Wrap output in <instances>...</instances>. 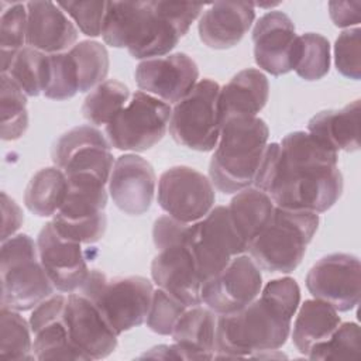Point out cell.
I'll list each match as a JSON object with an SVG mask.
<instances>
[{
    "label": "cell",
    "instance_id": "obj_40",
    "mask_svg": "<svg viewBox=\"0 0 361 361\" xmlns=\"http://www.w3.org/2000/svg\"><path fill=\"white\" fill-rule=\"evenodd\" d=\"M186 309V305L171 296L164 289L158 288L152 293L151 306L145 320L147 326L157 334L169 336Z\"/></svg>",
    "mask_w": 361,
    "mask_h": 361
},
{
    "label": "cell",
    "instance_id": "obj_4",
    "mask_svg": "<svg viewBox=\"0 0 361 361\" xmlns=\"http://www.w3.org/2000/svg\"><path fill=\"white\" fill-rule=\"evenodd\" d=\"M268 137V126L257 116L226 118L209 165L212 185L230 195L254 183Z\"/></svg>",
    "mask_w": 361,
    "mask_h": 361
},
{
    "label": "cell",
    "instance_id": "obj_45",
    "mask_svg": "<svg viewBox=\"0 0 361 361\" xmlns=\"http://www.w3.org/2000/svg\"><path fill=\"white\" fill-rule=\"evenodd\" d=\"M1 210H3V233L1 243L13 237V234L20 228L24 217L21 209L17 203L10 199L4 192L1 193Z\"/></svg>",
    "mask_w": 361,
    "mask_h": 361
},
{
    "label": "cell",
    "instance_id": "obj_1",
    "mask_svg": "<svg viewBox=\"0 0 361 361\" xmlns=\"http://www.w3.org/2000/svg\"><path fill=\"white\" fill-rule=\"evenodd\" d=\"M337 159L336 151L309 133L293 131L265 147L254 185L276 207L319 214L341 196L343 175Z\"/></svg>",
    "mask_w": 361,
    "mask_h": 361
},
{
    "label": "cell",
    "instance_id": "obj_17",
    "mask_svg": "<svg viewBox=\"0 0 361 361\" xmlns=\"http://www.w3.org/2000/svg\"><path fill=\"white\" fill-rule=\"evenodd\" d=\"M63 322L71 344L87 360L109 357L117 347V334L96 305L79 292L69 293Z\"/></svg>",
    "mask_w": 361,
    "mask_h": 361
},
{
    "label": "cell",
    "instance_id": "obj_2",
    "mask_svg": "<svg viewBox=\"0 0 361 361\" xmlns=\"http://www.w3.org/2000/svg\"><path fill=\"white\" fill-rule=\"evenodd\" d=\"M202 10L203 4L180 1H107L102 37L135 59L165 56Z\"/></svg>",
    "mask_w": 361,
    "mask_h": 361
},
{
    "label": "cell",
    "instance_id": "obj_20",
    "mask_svg": "<svg viewBox=\"0 0 361 361\" xmlns=\"http://www.w3.org/2000/svg\"><path fill=\"white\" fill-rule=\"evenodd\" d=\"M296 38L295 25L288 14L278 10L264 14L252 30L255 63L274 76L290 72Z\"/></svg>",
    "mask_w": 361,
    "mask_h": 361
},
{
    "label": "cell",
    "instance_id": "obj_38",
    "mask_svg": "<svg viewBox=\"0 0 361 361\" xmlns=\"http://www.w3.org/2000/svg\"><path fill=\"white\" fill-rule=\"evenodd\" d=\"M79 92V78L69 51L48 55V76L44 96L52 100H66Z\"/></svg>",
    "mask_w": 361,
    "mask_h": 361
},
{
    "label": "cell",
    "instance_id": "obj_28",
    "mask_svg": "<svg viewBox=\"0 0 361 361\" xmlns=\"http://www.w3.org/2000/svg\"><path fill=\"white\" fill-rule=\"evenodd\" d=\"M227 209L238 234L248 244L268 224L275 204L265 192L248 186L235 193Z\"/></svg>",
    "mask_w": 361,
    "mask_h": 361
},
{
    "label": "cell",
    "instance_id": "obj_44",
    "mask_svg": "<svg viewBox=\"0 0 361 361\" xmlns=\"http://www.w3.org/2000/svg\"><path fill=\"white\" fill-rule=\"evenodd\" d=\"M330 18L336 27L350 28L358 25L361 21V3L360 1H330Z\"/></svg>",
    "mask_w": 361,
    "mask_h": 361
},
{
    "label": "cell",
    "instance_id": "obj_34",
    "mask_svg": "<svg viewBox=\"0 0 361 361\" xmlns=\"http://www.w3.org/2000/svg\"><path fill=\"white\" fill-rule=\"evenodd\" d=\"M27 96L44 93L48 76V55L24 47L13 59L6 72Z\"/></svg>",
    "mask_w": 361,
    "mask_h": 361
},
{
    "label": "cell",
    "instance_id": "obj_3",
    "mask_svg": "<svg viewBox=\"0 0 361 361\" xmlns=\"http://www.w3.org/2000/svg\"><path fill=\"white\" fill-rule=\"evenodd\" d=\"M259 293L243 309L217 314L214 358L259 357L286 343L295 312Z\"/></svg>",
    "mask_w": 361,
    "mask_h": 361
},
{
    "label": "cell",
    "instance_id": "obj_21",
    "mask_svg": "<svg viewBox=\"0 0 361 361\" xmlns=\"http://www.w3.org/2000/svg\"><path fill=\"white\" fill-rule=\"evenodd\" d=\"M151 276L158 288L186 305H202V279L188 245H173L154 257Z\"/></svg>",
    "mask_w": 361,
    "mask_h": 361
},
{
    "label": "cell",
    "instance_id": "obj_35",
    "mask_svg": "<svg viewBox=\"0 0 361 361\" xmlns=\"http://www.w3.org/2000/svg\"><path fill=\"white\" fill-rule=\"evenodd\" d=\"M1 138L18 140L28 128L27 94L7 75L1 73Z\"/></svg>",
    "mask_w": 361,
    "mask_h": 361
},
{
    "label": "cell",
    "instance_id": "obj_5",
    "mask_svg": "<svg viewBox=\"0 0 361 361\" xmlns=\"http://www.w3.org/2000/svg\"><path fill=\"white\" fill-rule=\"evenodd\" d=\"M317 227V213L275 206L271 220L247 244L245 251L261 269L289 274L302 262Z\"/></svg>",
    "mask_w": 361,
    "mask_h": 361
},
{
    "label": "cell",
    "instance_id": "obj_32",
    "mask_svg": "<svg viewBox=\"0 0 361 361\" xmlns=\"http://www.w3.org/2000/svg\"><path fill=\"white\" fill-rule=\"evenodd\" d=\"M69 54L72 55L76 65L79 92L85 93L93 90L96 86L106 80L110 59L104 45L97 41L85 39L75 44L69 49Z\"/></svg>",
    "mask_w": 361,
    "mask_h": 361
},
{
    "label": "cell",
    "instance_id": "obj_43",
    "mask_svg": "<svg viewBox=\"0 0 361 361\" xmlns=\"http://www.w3.org/2000/svg\"><path fill=\"white\" fill-rule=\"evenodd\" d=\"M190 224L182 223L171 216H161L155 220L152 228V240L158 250L173 245H188V234Z\"/></svg>",
    "mask_w": 361,
    "mask_h": 361
},
{
    "label": "cell",
    "instance_id": "obj_14",
    "mask_svg": "<svg viewBox=\"0 0 361 361\" xmlns=\"http://www.w3.org/2000/svg\"><path fill=\"white\" fill-rule=\"evenodd\" d=\"M361 267L358 257L333 252L320 258L306 275V288L313 298L348 312L360 303Z\"/></svg>",
    "mask_w": 361,
    "mask_h": 361
},
{
    "label": "cell",
    "instance_id": "obj_26",
    "mask_svg": "<svg viewBox=\"0 0 361 361\" xmlns=\"http://www.w3.org/2000/svg\"><path fill=\"white\" fill-rule=\"evenodd\" d=\"M217 314L207 306L188 307L176 322L171 336L183 360H210L214 357Z\"/></svg>",
    "mask_w": 361,
    "mask_h": 361
},
{
    "label": "cell",
    "instance_id": "obj_42",
    "mask_svg": "<svg viewBox=\"0 0 361 361\" xmlns=\"http://www.w3.org/2000/svg\"><path fill=\"white\" fill-rule=\"evenodd\" d=\"M72 20L78 28L87 37L102 35L103 21L107 10V1H59L56 3Z\"/></svg>",
    "mask_w": 361,
    "mask_h": 361
},
{
    "label": "cell",
    "instance_id": "obj_31",
    "mask_svg": "<svg viewBox=\"0 0 361 361\" xmlns=\"http://www.w3.org/2000/svg\"><path fill=\"white\" fill-rule=\"evenodd\" d=\"M330 69V42L317 32H305L298 35L293 71L305 80H319Z\"/></svg>",
    "mask_w": 361,
    "mask_h": 361
},
{
    "label": "cell",
    "instance_id": "obj_19",
    "mask_svg": "<svg viewBox=\"0 0 361 361\" xmlns=\"http://www.w3.org/2000/svg\"><path fill=\"white\" fill-rule=\"evenodd\" d=\"M157 176L152 165L137 154H124L114 161L109 192L114 204L126 214L141 216L151 207Z\"/></svg>",
    "mask_w": 361,
    "mask_h": 361
},
{
    "label": "cell",
    "instance_id": "obj_25",
    "mask_svg": "<svg viewBox=\"0 0 361 361\" xmlns=\"http://www.w3.org/2000/svg\"><path fill=\"white\" fill-rule=\"evenodd\" d=\"M360 100L338 110H323L307 123V133L333 151L354 152L360 148Z\"/></svg>",
    "mask_w": 361,
    "mask_h": 361
},
{
    "label": "cell",
    "instance_id": "obj_11",
    "mask_svg": "<svg viewBox=\"0 0 361 361\" xmlns=\"http://www.w3.org/2000/svg\"><path fill=\"white\" fill-rule=\"evenodd\" d=\"M186 244L202 283L247 250L226 206H216L204 217L192 223Z\"/></svg>",
    "mask_w": 361,
    "mask_h": 361
},
{
    "label": "cell",
    "instance_id": "obj_18",
    "mask_svg": "<svg viewBox=\"0 0 361 361\" xmlns=\"http://www.w3.org/2000/svg\"><path fill=\"white\" fill-rule=\"evenodd\" d=\"M38 257L54 288L59 292H76L89 276L80 243L59 234L54 223H45L37 237Z\"/></svg>",
    "mask_w": 361,
    "mask_h": 361
},
{
    "label": "cell",
    "instance_id": "obj_30",
    "mask_svg": "<svg viewBox=\"0 0 361 361\" xmlns=\"http://www.w3.org/2000/svg\"><path fill=\"white\" fill-rule=\"evenodd\" d=\"M128 87L116 79H106L96 86L82 104L83 117L93 126H107L128 103Z\"/></svg>",
    "mask_w": 361,
    "mask_h": 361
},
{
    "label": "cell",
    "instance_id": "obj_41",
    "mask_svg": "<svg viewBox=\"0 0 361 361\" xmlns=\"http://www.w3.org/2000/svg\"><path fill=\"white\" fill-rule=\"evenodd\" d=\"M334 62L337 71L350 79L361 78V30H344L334 44Z\"/></svg>",
    "mask_w": 361,
    "mask_h": 361
},
{
    "label": "cell",
    "instance_id": "obj_22",
    "mask_svg": "<svg viewBox=\"0 0 361 361\" xmlns=\"http://www.w3.org/2000/svg\"><path fill=\"white\" fill-rule=\"evenodd\" d=\"M27 45L47 55L69 51L78 39V28L52 1H28Z\"/></svg>",
    "mask_w": 361,
    "mask_h": 361
},
{
    "label": "cell",
    "instance_id": "obj_27",
    "mask_svg": "<svg viewBox=\"0 0 361 361\" xmlns=\"http://www.w3.org/2000/svg\"><path fill=\"white\" fill-rule=\"evenodd\" d=\"M341 323L337 310L319 299H307L300 305L293 323L292 341L303 355L326 341Z\"/></svg>",
    "mask_w": 361,
    "mask_h": 361
},
{
    "label": "cell",
    "instance_id": "obj_12",
    "mask_svg": "<svg viewBox=\"0 0 361 361\" xmlns=\"http://www.w3.org/2000/svg\"><path fill=\"white\" fill-rule=\"evenodd\" d=\"M157 199L168 216L192 224L213 209L216 195L207 176L190 166L178 165L159 176Z\"/></svg>",
    "mask_w": 361,
    "mask_h": 361
},
{
    "label": "cell",
    "instance_id": "obj_13",
    "mask_svg": "<svg viewBox=\"0 0 361 361\" xmlns=\"http://www.w3.org/2000/svg\"><path fill=\"white\" fill-rule=\"evenodd\" d=\"M106 186L69 183L66 199L52 223L69 240L80 244L97 243L106 233Z\"/></svg>",
    "mask_w": 361,
    "mask_h": 361
},
{
    "label": "cell",
    "instance_id": "obj_24",
    "mask_svg": "<svg viewBox=\"0 0 361 361\" xmlns=\"http://www.w3.org/2000/svg\"><path fill=\"white\" fill-rule=\"evenodd\" d=\"M269 83L267 76L255 68L240 71L231 80L220 87L219 118L221 123L234 116L255 117L267 104Z\"/></svg>",
    "mask_w": 361,
    "mask_h": 361
},
{
    "label": "cell",
    "instance_id": "obj_36",
    "mask_svg": "<svg viewBox=\"0 0 361 361\" xmlns=\"http://www.w3.org/2000/svg\"><path fill=\"white\" fill-rule=\"evenodd\" d=\"M0 355L11 360H34L31 327L20 312L1 307Z\"/></svg>",
    "mask_w": 361,
    "mask_h": 361
},
{
    "label": "cell",
    "instance_id": "obj_8",
    "mask_svg": "<svg viewBox=\"0 0 361 361\" xmlns=\"http://www.w3.org/2000/svg\"><path fill=\"white\" fill-rule=\"evenodd\" d=\"M110 147L99 128L78 126L55 141L52 162L69 183L106 186L114 165Z\"/></svg>",
    "mask_w": 361,
    "mask_h": 361
},
{
    "label": "cell",
    "instance_id": "obj_29",
    "mask_svg": "<svg viewBox=\"0 0 361 361\" xmlns=\"http://www.w3.org/2000/svg\"><path fill=\"white\" fill-rule=\"evenodd\" d=\"M68 189V179L59 168H42L28 182L24 192V203L35 216L49 217L63 204Z\"/></svg>",
    "mask_w": 361,
    "mask_h": 361
},
{
    "label": "cell",
    "instance_id": "obj_16",
    "mask_svg": "<svg viewBox=\"0 0 361 361\" xmlns=\"http://www.w3.org/2000/svg\"><path fill=\"white\" fill-rule=\"evenodd\" d=\"M134 76L140 90L176 104L199 82V68L188 54L176 52L141 61Z\"/></svg>",
    "mask_w": 361,
    "mask_h": 361
},
{
    "label": "cell",
    "instance_id": "obj_7",
    "mask_svg": "<svg viewBox=\"0 0 361 361\" xmlns=\"http://www.w3.org/2000/svg\"><path fill=\"white\" fill-rule=\"evenodd\" d=\"M76 292L90 299L111 330L120 336L147 320L154 288L140 275L109 279L102 271L92 269Z\"/></svg>",
    "mask_w": 361,
    "mask_h": 361
},
{
    "label": "cell",
    "instance_id": "obj_6",
    "mask_svg": "<svg viewBox=\"0 0 361 361\" xmlns=\"http://www.w3.org/2000/svg\"><path fill=\"white\" fill-rule=\"evenodd\" d=\"M0 272L1 307L17 312L34 309L55 289L41 265L37 244L28 234L3 241Z\"/></svg>",
    "mask_w": 361,
    "mask_h": 361
},
{
    "label": "cell",
    "instance_id": "obj_37",
    "mask_svg": "<svg viewBox=\"0 0 361 361\" xmlns=\"http://www.w3.org/2000/svg\"><path fill=\"white\" fill-rule=\"evenodd\" d=\"M34 333L32 351L37 360H82L83 355L71 344L63 316L42 324Z\"/></svg>",
    "mask_w": 361,
    "mask_h": 361
},
{
    "label": "cell",
    "instance_id": "obj_15",
    "mask_svg": "<svg viewBox=\"0 0 361 361\" xmlns=\"http://www.w3.org/2000/svg\"><path fill=\"white\" fill-rule=\"evenodd\" d=\"M261 286L259 267L251 257L241 254L202 283V303L216 314H228L252 302Z\"/></svg>",
    "mask_w": 361,
    "mask_h": 361
},
{
    "label": "cell",
    "instance_id": "obj_33",
    "mask_svg": "<svg viewBox=\"0 0 361 361\" xmlns=\"http://www.w3.org/2000/svg\"><path fill=\"white\" fill-rule=\"evenodd\" d=\"M27 41V6L1 1L0 56L1 73H6Z\"/></svg>",
    "mask_w": 361,
    "mask_h": 361
},
{
    "label": "cell",
    "instance_id": "obj_23",
    "mask_svg": "<svg viewBox=\"0 0 361 361\" xmlns=\"http://www.w3.org/2000/svg\"><path fill=\"white\" fill-rule=\"evenodd\" d=\"M255 18L254 3L217 1L202 14L197 31L200 41L213 49H227L237 45Z\"/></svg>",
    "mask_w": 361,
    "mask_h": 361
},
{
    "label": "cell",
    "instance_id": "obj_39",
    "mask_svg": "<svg viewBox=\"0 0 361 361\" xmlns=\"http://www.w3.org/2000/svg\"><path fill=\"white\" fill-rule=\"evenodd\" d=\"M361 333L357 323H340L334 333L323 343L317 344L307 355L310 360L355 358L361 350Z\"/></svg>",
    "mask_w": 361,
    "mask_h": 361
},
{
    "label": "cell",
    "instance_id": "obj_9",
    "mask_svg": "<svg viewBox=\"0 0 361 361\" xmlns=\"http://www.w3.org/2000/svg\"><path fill=\"white\" fill-rule=\"evenodd\" d=\"M219 93V83L206 78L175 104L168 127L179 145L200 152L214 149L220 137Z\"/></svg>",
    "mask_w": 361,
    "mask_h": 361
},
{
    "label": "cell",
    "instance_id": "obj_10",
    "mask_svg": "<svg viewBox=\"0 0 361 361\" xmlns=\"http://www.w3.org/2000/svg\"><path fill=\"white\" fill-rule=\"evenodd\" d=\"M171 113L168 103L137 90L106 126V137L110 145L120 151H147L165 135Z\"/></svg>",
    "mask_w": 361,
    "mask_h": 361
}]
</instances>
